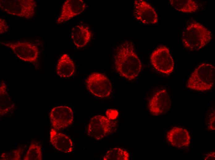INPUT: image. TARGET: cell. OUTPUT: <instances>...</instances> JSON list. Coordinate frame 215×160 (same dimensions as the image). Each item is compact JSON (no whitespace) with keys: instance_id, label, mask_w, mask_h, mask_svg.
I'll use <instances>...</instances> for the list:
<instances>
[{"instance_id":"obj_9","label":"cell","mask_w":215,"mask_h":160,"mask_svg":"<svg viewBox=\"0 0 215 160\" xmlns=\"http://www.w3.org/2000/svg\"><path fill=\"white\" fill-rule=\"evenodd\" d=\"M49 118L53 128L58 131L70 126L74 119L73 111L66 106L55 107L51 110Z\"/></svg>"},{"instance_id":"obj_5","label":"cell","mask_w":215,"mask_h":160,"mask_svg":"<svg viewBox=\"0 0 215 160\" xmlns=\"http://www.w3.org/2000/svg\"><path fill=\"white\" fill-rule=\"evenodd\" d=\"M117 128V121L104 116L97 115L91 119L87 134L89 136L99 140L116 132Z\"/></svg>"},{"instance_id":"obj_1","label":"cell","mask_w":215,"mask_h":160,"mask_svg":"<svg viewBox=\"0 0 215 160\" xmlns=\"http://www.w3.org/2000/svg\"><path fill=\"white\" fill-rule=\"evenodd\" d=\"M114 63L118 74L129 81L137 78L142 67L141 60L135 51L133 44L126 41L117 47L114 57Z\"/></svg>"},{"instance_id":"obj_14","label":"cell","mask_w":215,"mask_h":160,"mask_svg":"<svg viewBox=\"0 0 215 160\" xmlns=\"http://www.w3.org/2000/svg\"><path fill=\"white\" fill-rule=\"evenodd\" d=\"M167 141L173 146L182 148L188 146L190 136L186 129L175 126L168 131L166 135Z\"/></svg>"},{"instance_id":"obj_6","label":"cell","mask_w":215,"mask_h":160,"mask_svg":"<svg viewBox=\"0 0 215 160\" xmlns=\"http://www.w3.org/2000/svg\"><path fill=\"white\" fill-rule=\"evenodd\" d=\"M150 61L153 67L161 73L169 75L174 68V62L169 49L162 45L156 48L151 53Z\"/></svg>"},{"instance_id":"obj_4","label":"cell","mask_w":215,"mask_h":160,"mask_svg":"<svg viewBox=\"0 0 215 160\" xmlns=\"http://www.w3.org/2000/svg\"><path fill=\"white\" fill-rule=\"evenodd\" d=\"M37 4L35 0H0V9L12 15L27 19L35 14Z\"/></svg>"},{"instance_id":"obj_18","label":"cell","mask_w":215,"mask_h":160,"mask_svg":"<svg viewBox=\"0 0 215 160\" xmlns=\"http://www.w3.org/2000/svg\"><path fill=\"white\" fill-rule=\"evenodd\" d=\"M14 107L10 97L7 91L6 83L2 82L0 85V115L7 114Z\"/></svg>"},{"instance_id":"obj_10","label":"cell","mask_w":215,"mask_h":160,"mask_svg":"<svg viewBox=\"0 0 215 160\" xmlns=\"http://www.w3.org/2000/svg\"><path fill=\"white\" fill-rule=\"evenodd\" d=\"M133 3V14L136 20L145 25L157 24L158 14L150 4L144 0H135Z\"/></svg>"},{"instance_id":"obj_8","label":"cell","mask_w":215,"mask_h":160,"mask_svg":"<svg viewBox=\"0 0 215 160\" xmlns=\"http://www.w3.org/2000/svg\"><path fill=\"white\" fill-rule=\"evenodd\" d=\"M0 43L11 49L16 56L23 61L32 63L37 61L39 51L35 44L29 42L19 41L15 42L1 41Z\"/></svg>"},{"instance_id":"obj_21","label":"cell","mask_w":215,"mask_h":160,"mask_svg":"<svg viewBox=\"0 0 215 160\" xmlns=\"http://www.w3.org/2000/svg\"><path fill=\"white\" fill-rule=\"evenodd\" d=\"M22 149L19 148L7 152H4L0 155L2 160H20L21 159Z\"/></svg>"},{"instance_id":"obj_16","label":"cell","mask_w":215,"mask_h":160,"mask_svg":"<svg viewBox=\"0 0 215 160\" xmlns=\"http://www.w3.org/2000/svg\"><path fill=\"white\" fill-rule=\"evenodd\" d=\"M75 70L74 62L69 56L67 54L62 55L57 65V74L61 77L68 78L73 75Z\"/></svg>"},{"instance_id":"obj_17","label":"cell","mask_w":215,"mask_h":160,"mask_svg":"<svg viewBox=\"0 0 215 160\" xmlns=\"http://www.w3.org/2000/svg\"><path fill=\"white\" fill-rule=\"evenodd\" d=\"M169 2L175 10L184 13H195L199 9L198 4L194 0H170Z\"/></svg>"},{"instance_id":"obj_19","label":"cell","mask_w":215,"mask_h":160,"mask_svg":"<svg viewBox=\"0 0 215 160\" xmlns=\"http://www.w3.org/2000/svg\"><path fill=\"white\" fill-rule=\"evenodd\" d=\"M129 152L126 150L119 147L112 148L105 154L104 160H128L129 159Z\"/></svg>"},{"instance_id":"obj_13","label":"cell","mask_w":215,"mask_h":160,"mask_svg":"<svg viewBox=\"0 0 215 160\" xmlns=\"http://www.w3.org/2000/svg\"><path fill=\"white\" fill-rule=\"evenodd\" d=\"M50 141L56 149L62 153H70L74 149V144L71 139L53 128L51 129L50 132Z\"/></svg>"},{"instance_id":"obj_7","label":"cell","mask_w":215,"mask_h":160,"mask_svg":"<svg viewBox=\"0 0 215 160\" xmlns=\"http://www.w3.org/2000/svg\"><path fill=\"white\" fill-rule=\"evenodd\" d=\"M87 90L94 95L99 98L109 97L112 91V86L109 79L104 74L94 72L91 74L86 80Z\"/></svg>"},{"instance_id":"obj_24","label":"cell","mask_w":215,"mask_h":160,"mask_svg":"<svg viewBox=\"0 0 215 160\" xmlns=\"http://www.w3.org/2000/svg\"><path fill=\"white\" fill-rule=\"evenodd\" d=\"M214 152H210L205 154L203 156V158L205 160H214L215 157Z\"/></svg>"},{"instance_id":"obj_20","label":"cell","mask_w":215,"mask_h":160,"mask_svg":"<svg viewBox=\"0 0 215 160\" xmlns=\"http://www.w3.org/2000/svg\"><path fill=\"white\" fill-rule=\"evenodd\" d=\"M24 160H42L41 146L37 143L32 142L23 158Z\"/></svg>"},{"instance_id":"obj_23","label":"cell","mask_w":215,"mask_h":160,"mask_svg":"<svg viewBox=\"0 0 215 160\" xmlns=\"http://www.w3.org/2000/svg\"><path fill=\"white\" fill-rule=\"evenodd\" d=\"M9 26L6 20L3 18H0V34H4L9 30Z\"/></svg>"},{"instance_id":"obj_3","label":"cell","mask_w":215,"mask_h":160,"mask_svg":"<svg viewBox=\"0 0 215 160\" xmlns=\"http://www.w3.org/2000/svg\"><path fill=\"white\" fill-rule=\"evenodd\" d=\"M215 68L212 65L202 63L193 71L188 79L186 87L199 91H205L213 87L215 81Z\"/></svg>"},{"instance_id":"obj_22","label":"cell","mask_w":215,"mask_h":160,"mask_svg":"<svg viewBox=\"0 0 215 160\" xmlns=\"http://www.w3.org/2000/svg\"><path fill=\"white\" fill-rule=\"evenodd\" d=\"M207 125L209 130H214L215 128V112L209 114L208 117Z\"/></svg>"},{"instance_id":"obj_15","label":"cell","mask_w":215,"mask_h":160,"mask_svg":"<svg viewBox=\"0 0 215 160\" xmlns=\"http://www.w3.org/2000/svg\"><path fill=\"white\" fill-rule=\"evenodd\" d=\"M92 35L89 27L83 25L74 26L71 31V39L74 45L78 49L86 46L91 40Z\"/></svg>"},{"instance_id":"obj_12","label":"cell","mask_w":215,"mask_h":160,"mask_svg":"<svg viewBox=\"0 0 215 160\" xmlns=\"http://www.w3.org/2000/svg\"><path fill=\"white\" fill-rule=\"evenodd\" d=\"M87 6L82 0H66L63 3L61 12L57 20L60 24L66 22L82 13Z\"/></svg>"},{"instance_id":"obj_11","label":"cell","mask_w":215,"mask_h":160,"mask_svg":"<svg viewBox=\"0 0 215 160\" xmlns=\"http://www.w3.org/2000/svg\"><path fill=\"white\" fill-rule=\"evenodd\" d=\"M171 106L170 98L165 89L156 92L149 100L148 108L150 113L155 116L167 113Z\"/></svg>"},{"instance_id":"obj_2","label":"cell","mask_w":215,"mask_h":160,"mask_svg":"<svg viewBox=\"0 0 215 160\" xmlns=\"http://www.w3.org/2000/svg\"><path fill=\"white\" fill-rule=\"evenodd\" d=\"M213 38L212 32L197 22H190L186 27L182 35L184 46L191 51L199 50L205 46Z\"/></svg>"}]
</instances>
